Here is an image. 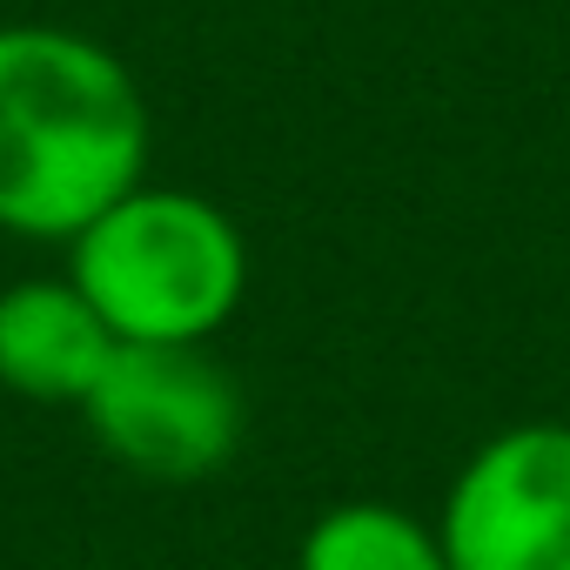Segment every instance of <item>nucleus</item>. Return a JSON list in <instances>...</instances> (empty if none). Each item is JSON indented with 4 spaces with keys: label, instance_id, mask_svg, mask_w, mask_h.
I'll use <instances>...</instances> for the list:
<instances>
[{
    "label": "nucleus",
    "instance_id": "nucleus-5",
    "mask_svg": "<svg viewBox=\"0 0 570 570\" xmlns=\"http://www.w3.org/2000/svg\"><path fill=\"white\" fill-rule=\"evenodd\" d=\"M121 336L68 275H28L0 289V390L28 403H88Z\"/></svg>",
    "mask_w": 570,
    "mask_h": 570
},
{
    "label": "nucleus",
    "instance_id": "nucleus-4",
    "mask_svg": "<svg viewBox=\"0 0 570 570\" xmlns=\"http://www.w3.org/2000/svg\"><path fill=\"white\" fill-rule=\"evenodd\" d=\"M436 537L450 570H570V423H517L470 450Z\"/></svg>",
    "mask_w": 570,
    "mask_h": 570
},
{
    "label": "nucleus",
    "instance_id": "nucleus-3",
    "mask_svg": "<svg viewBox=\"0 0 570 570\" xmlns=\"http://www.w3.org/2000/svg\"><path fill=\"white\" fill-rule=\"evenodd\" d=\"M81 416L95 443L148 483L215 476L248 430V403L208 343H121Z\"/></svg>",
    "mask_w": 570,
    "mask_h": 570
},
{
    "label": "nucleus",
    "instance_id": "nucleus-6",
    "mask_svg": "<svg viewBox=\"0 0 570 570\" xmlns=\"http://www.w3.org/2000/svg\"><path fill=\"white\" fill-rule=\"evenodd\" d=\"M296 570H450L436 523L410 517L403 503H330L296 550Z\"/></svg>",
    "mask_w": 570,
    "mask_h": 570
},
{
    "label": "nucleus",
    "instance_id": "nucleus-2",
    "mask_svg": "<svg viewBox=\"0 0 570 570\" xmlns=\"http://www.w3.org/2000/svg\"><path fill=\"white\" fill-rule=\"evenodd\" d=\"M68 282L121 343H208L248 296V235L222 202L141 181L68 242Z\"/></svg>",
    "mask_w": 570,
    "mask_h": 570
},
{
    "label": "nucleus",
    "instance_id": "nucleus-1",
    "mask_svg": "<svg viewBox=\"0 0 570 570\" xmlns=\"http://www.w3.org/2000/svg\"><path fill=\"white\" fill-rule=\"evenodd\" d=\"M148 95L135 68L48 21L0 28V228L75 242L148 181Z\"/></svg>",
    "mask_w": 570,
    "mask_h": 570
}]
</instances>
